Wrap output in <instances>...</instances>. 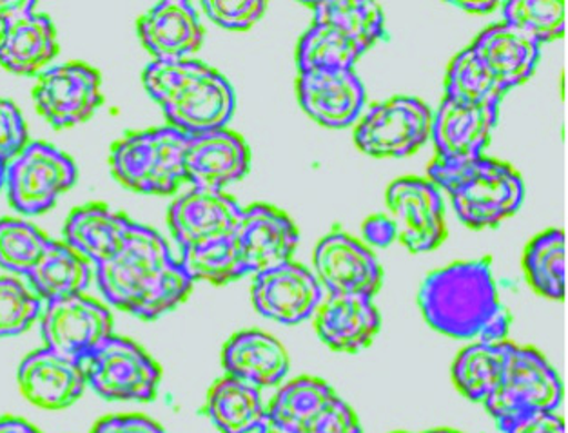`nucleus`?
<instances>
[{
	"label": "nucleus",
	"instance_id": "obj_24",
	"mask_svg": "<svg viewBox=\"0 0 568 433\" xmlns=\"http://www.w3.org/2000/svg\"><path fill=\"white\" fill-rule=\"evenodd\" d=\"M470 48L504 93L527 82L541 55V45L507 22L487 28Z\"/></svg>",
	"mask_w": 568,
	"mask_h": 433
},
{
	"label": "nucleus",
	"instance_id": "obj_37",
	"mask_svg": "<svg viewBox=\"0 0 568 433\" xmlns=\"http://www.w3.org/2000/svg\"><path fill=\"white\" fill-rule=\"evenodd\" d=\"M51 239L36 225L22 219H0V267L13 275L28 276L36 269Z\"/></svg>",
	"mask_w": 568,
	"mask_h": 433
},
{
	"label": "nucleus",
	"instance_id": "obj_28",
	"mask_svg": "<svg viewBox=\"0 0 568 433\" xmlns=\"http://www.w3.org/2000/svg\"><path fill=\"white\" fill-rule=\"evenodd\" d=\"M30 289L45 303L80 296L90 287L93 267L88 259L60 241H51L36 269L26 276Z\"/></svg>",
	"mask_w": 568,
	"mask_h": 433
},
{
	"label": "nucleus",
	"instance_id": "obj_51",
	"mask_svg": "<svg viewBox=\"0 0 568 433\" xmlns=\"http://www.w3.org/2000/svg\"><path fill=\"white\" fill-rule=\"evenodd\" d=\"M396 433H405V432H396Z\"/></svg>",
	"mask_w": 568,
	"mask_h": 433
},
{
	"label": "nucleus",
	"instance_id": "obj_27",
	"mask_svg": "<svg viewBox=\"0 0 568 433\" xmlns=\"http://www.w3.org/2000/svg\"><path fill=\"white\" fill-rule=\"evenodd\" d=\"M204 414L222 433H255L267 406L262 390L225 375L211 386Z\"/></svg>",
	"mask_w": 568,
	"mask_h": 433
},
{
	"label": "nucleus",
	"instance_id": "obj_31",
	"mask_svg": "<svg viewBox=\"0 0 568 433\" xmlns=\"http://www.w3.org/2000/svg\"><path fill=\"white\" fill-rule=\"evenodd\" d=\"M310 6L314 13L313 24H324L342 31L344 35L358 40L371 50L376 42L385 39L384 11L376 2L362 0H329Z\"/></svg>",
	"mask_w": 568,
	"mask_h": 433
},
{
	"label": "nucleus",
	"instance_id": "obj_29",
	"mask_svg": "<svg viewBox=\"0 0 568 433\" xmlns=\"http://www.w3.org/2000/svg\"><path fill=\"white\" fill-rule=\"evenodd\" d=\"M509 343H474L459 352L453 364V379L459 392L474 403L484 404L504 374Z\"/></svg>",
	"mask_w": 568,
	"mask_h": 433
},
{
	"label": "nucleus",
	"instance_id": "obj_21",
	"mask_svg": "<svg viewBox=\"0 0 568 433\" xmlns=\"http://www.w3.org/2000/svg\"><path fill=\"white\" fill-rule=\"evenodd\" d=\"M19 386L30 403L45 410L68 409L84 394V367L71 359L36 350L20 363Z\"/></svg>",
	"mask_w": 568,
	"mask_h": 433
},
{
	"label": "nucleus",
	"instance_id": "obj_13",
	"mask_svg": "<svg viewBox=\"0 0 568 433\" xmlns=\"http://www.w3.org/2000/svg\"><path fill=\"white\" fill-rule=\"evenodd\" d=\"M314 270L331 296H367L382 289L384 270L364 244L344 230H333L314 250Z\"/></svg>",
	"mask_w": 568,
	"mask_h": 433
},
{
	"label": "nucleus",
	"instance_id": "obj_32",
	"mask_svg": "<svg viewBox=\"0 0 568 433\" xmlns=\"http://www.w3.org/2000/svg\"><path fill=\"white\" fill-rule=\"evenodd\" d=\"M524 265L539 295L564 301L567 292V236L564 230H547L534 238L525 252Z\"/></svg>",
	"mask_w": 568,
	"mask_h": 433
},
{
	"label": "nucleus",
	"instance_id": "obj_7",
	"mask_svg": "<svg viewBox=\"0 0 568 433\" xmlns=\"http://www.w3.org/2000/svg\"><path fill=\"white\" fill-rule=\"evenodd\" d=\"M79 169L70 156L45 142H30L6 173L4 193L11 207L39 216L77 184Z\"/></svg>",
	"mask_w": 568,
	"mask_h": 433
},
{
	"label": "nucleus",
	"instance_id": "obj_9",
	"mask_svg": "<svg viewBox=\"0 0 568 433\" xmlns=\"http://www.w3.org/2000/svg\"><path fill=\"white\" fill-rule=\"evenodd\" d=\"M433 111L413 96H394L376 104L359 120L354 140L359 150L376 158H404L430 138Z\"/></svg>",
	"mask_w": 568,
	"mask_h": 433
},
{
	"label": "nucleus",
	"instance_id": "obj_26",
	"mask_svg": "<svg viewBox=\"0 0 568 433\" xmlns=\"http://www.w3.org/2000/svg\"><path fill=\"white\" fill-rule=\"evenodd\" d=\"M131 224L128 216L111 210L108 205H84L65 221L64 244L91 265H99L115 255Z\"/></svg>",
	"mask_w": 568,
	"mask_h": 433
},
{
	"label": "nucleus",
	"instance_id": "obj_8",
	"mask_svg": "<svg viewBox=\"0 0 568 433\" xmlns=\"http://www.w3.org/2000/svg\"><path fill=\"white\" fill-rule=\"evenodd\" d=\"M85 384L108 401L148 403L156 398L162 370L131 339L111 336L84 364Z\"/></svg>",
	"mask_w": 568,
	"mask_h": 433
},
{
	"label": "nucleus",
	"instance_id": "obj_4",
	"mask_svg": "<svg viewBox=\"0 0 568 433\" xmlns=\"http://www.w3.org/2000/svg\"><path fill=\"white\" fill-rule=\"evenodd\" d=\"M418 303L425 321L439 334L478 338L501 305L489 259L436 270L422 285Z\"/></svg>",
	"mask_w": 568,
	"mask_h": 433
},
{
	"label": "nucleus",
	"instance_id": "obj_5",
	"mask_svg": "<svg viewBox=\"0 0 568 433\" xmlns=\"http://www.w3.org/2000/svg\"><path fill=\"white\" fill-rule=\"evenodd\" d=\"M561 401L564 384L545 355L509 343L504 374L484 406L505 433L534 415L556 414Z\"/></svg>",
	"mask_w": 568,
	"mask_h": 433
},
{
	"label": "nucleus",
	"instance_id": "obj_38",
	"mask_svg": "<svg viewBox=\"0 0 568 433\" xmlns=\"http://www.w3.org/2000/svg\"><path fill=\"white\" fill-rule=\"evenodd\" d=\"M42 315V299L20 279L0 278V338L19 336Z\"/></svg>",
	"mask_w": 568,
	"mask_h": 433
},
{
	"label": "nucleus",
	"instance_id": "obj_23",
	"mask_svg": "<svg viewBox=\"0 0 568 433\" xmlns=\"http://www.w3.org/2000/svg\"><path fill=\"white\" fill-rule=\"evenodd\" d=\"M57 55L55 24L44 13L28 11L2 24L0 65L13 75H40Z\"/></svg>",
	"mask_w": 568,
	"mask_h": 433
},
{
	"label": "nucleus",
	"instance_id": "obj_16",
	"mask_svg": "<svg viewBox=\"0 0 568 433\" xmlns=\"http://www.w3.org/2000/svg\"><path fill=\"white\" fill-rule=\"evenodd\" d=\"M499 105L462 104L445 99L433 113L430 138L439 162H465L484 153L498 124Z\"/></svg>",
	"mask_w": 568,
	"mask_h": 433
},
{
	"label": "nucleus",
	"instance_id": "obj_50",
	"mask_svg": "<svg viewBox=\"0 0 568 433\" xmlns=\"http://www.w3.org/2000/svg\"><path fill=\"white\" fill-rule=\"evenodd\" d=\"M425 433H462V432H458V430L439 429V430H430V432H425Z\"/></svg>",
	"mask_w": 568,
	"mask_h": 433
},
{
	"label": "nucleus",
	"instance_id": "obj_1",
	"mask_svg": "<svg viewBox=\"0 0 568 433\" xmlns=\"http://www.w3.org/2000/svg\"><path fill=\"white\" fill-rule=\"evenodd\" d=\"M95 281L111 307L144 321L176 309L195 285L164 236L135 221L115 255L95 265Z\"/></svg>",
	"mask_w": 568,
	"mask_h": 433
},
{
	"label": "nucleus",
	"instance_id": "obj_33",
	"mask_svg": "<svg viewBox=\"0 0 568 433\" xmlns=\"http://www.w3.org/2000/svg\"><path fill=\"white\" fill-rule=\"evenodd\" d=\"M180 255L182 256L179 261L193 279V283L207 281L213 285H225L247 276L231 236L193 245L180 250Z\"/></svg>",
	"mask_w": 568,
	"mask_h": 433
},
{
	"label": "nucleus",
	"instance_id": "obj_35",
	"mask_svg": "<svg viewBox=\"0 0 568 433\" xmlns=\"http://www.w3.org/2000/svg\"><path fill=\"white\" fill-rule=\"evenodd\" d=\"M334 395H336L334 390L325 383L324 379L310 378V375L293 379L276 392L275 398L271 399L267 417L302 429L318 414L320 410L324 409L325 404L329 403Z\"/></svg>",
	"mask_w": 568,
	"mask_h": 433
},
{
	"label": "nucleus",
	"instance_id": "obj_19",
	"mask_svg": "<svg viewBox=\"0 0 568 433\" xmlns=\"http://www.w3.org/2000/svg\"><path fill=\"white\" fill-rule=\"evenodd\" d=\"M298 100L318 124L344 130L362 115L365 87L354 70L300 73Z\"/></svg>",
	"mask_w": 568,
	"mask_h": 433
},
{
	"label": "nucleus",
	"instance_id": "obj_30",
	"mask_svg": "<svg viewBox=\"0 0 568 433\" xmlns=\"http://www.w3.org/2000/svg\"><path fill=\"white\" fill-rule=\"evenodd\" d=\"M367 48L358 40L344 35L342 31L329 25L313 24L305 31L298 42L300 73H316V71H349Z\"/></svg>",
	"mask_w": 568,
	"mask_h": 433
},
{
	"label": "nucleus",
	"instance_id": "obj_46",
	"mask_svg": "<svg viewBox=\"0 0 568 433\" xmlns=\"http://www.w3.org/2000/svg\"><path fill=\"white\" fill-rule=\"evenodd\" d=\"M37 2L33 0H0V24H6L8 20L16 19L17 16L36 11Z\"/></svg>",
	"mask_w": 568,
	"mask_h": 433
},
{
	"label": "nucleus",
	"instance_id": "obj_11",
	"mask_svg": "<svg viewBox=\"0 0 568 433\" xmlns=\"http://www.w3.org/2000/svg\"><path fill=\"white\" fill-rule=\"evenodd\" d=\"M99 71L82 62H68L40 73L33 102L40 116L55 130L82 124L102 105Z\"/></svg>",
	"mask_w": 568,
	"mask_h": 433
},
{
	"label": "nucleus",
	"instance_id": "obj_47",
	"mask_svg": "<svg viewBox=\"0 0 568 433\" xmlns=\"http://www.w3.org/2000/svg\"><path fill=\"white\" fill-rule=\"evenodd\" d=\"M0 433H40L33 424L24 419L2 417L0 419Z\"/></svg>",
	"mask_w": 568,
	"mask_h": 433
},
{
	"label": "nucleus",
	"instance_id": "obj_18",
	"mask_svg": "<svg viewBox=\"0 0 568 433\" xmlns=\"http://www.w3.org/2000/svg\"><path fill=\"white\" fill-rule=\"evenodd\" d=\"M251 151L242 136L219 130L190 136L185 150V179L196 189L224 190L250 173Z\"/></svg>",
	"mask_w": 568,
	"mask_h": 433
},
{
	"label": "nucleus",
	"instance_id": "obj_34",
	"mask_svg": "<svg viewBox=\"0 0 568 433\" xmlns=\"http://www.w3.org/2000/svg\"><path fill=\"white\" fill-rule=\"evenodd\" d=\"M504 95V91L499 90L496 80L470 45L454 56L445 80V99L462 104L499 105Z\"/></svg>",
	"mask_w": 568,
	"mask_h": 433
},
{
	"label": "nucleus",
	"instance_id": "obj_10",
	"mask_svg": "<svg viewBox=\"0 0 568 433\" xmlns=\"http://www.w3.org/2000/svg\"><path fill=\"white\" fill-rule=\"evenodd\" d=\"M40 332L45 349L84 364L113 336V316L95 299L73 296L45 305L40 315Z\"/></svg>",
	"mask_w": 568,
	"mask_h": 433
},
{
	"label": "nucleus",
	"instance_id": "obj_49",
	"mask_svg": "<svg viewBox=\"0 0 568 433\" xmlns=\"http://www.w3.org/2000/svg\"><path fill=\"white\" fill-rule=\"evenodd\" d=\"M453 6H456L459 10L469 11V13L485 16V13L496 10L499 4L498 2H453Z\"/></svg>",
	"mask_w": 568,
	"mask_h": 433
},
{
	"label": "nucleus",
	"instance_id": "obj_43",
	"mask_svg": "<svg viewBox=\"0 0 568 433\" xmlns=\"http://www.w3.org/2000/svg\"><path fill=\"white\" fill-rule=\"evenodd\" d=\"M364 238L367 244L384 249V247H389L394 239L398 238V235H396V227L389 216L376 215L365 221Z\"/></svg>",
	"mask_w": 568,
	"mask_h": 433
},
{
	"label": "nucleus",
	"instance_id": "obj_3",
	"mask_svg": "<svg viewBox=\"0 0 568 433\" xmlns=\"http://www.w3.org/2000/svg\"><path fill=\"white\" fill-rule=\"evenodd\" d=\"M429 179L449 195L454 213L470 229L498 227L524 204L521 176L509 164L484 155L456 164L434 159Z\"/></svg>",
	"mask_w": 568,
	"mask_h": 433
},
{
	"label": "nucleus",
	"instance_id": "obj_14",
	"mask_svg": "<svg viewBox=\"0 0 568 433\" xmlns=\"http://www.w3.org/2000/svg\"><path fill=\"white\" fill-rule=\"evenodd\" d=\"M231 238L247 275H258L291 261L300 241L293 219L265 204L242 209Z\"/></svg>",
	"mask_w": 568,
	"mask_h": 433
},
{
	"label": "nucleus",
	"instance_id": "obj_45",
	"mask_svg": "<svg viewBox=\"0 0 568 433\" xmlns=\"http://www.w3.org/2000/svg\"><path fill=\"white\" fill-rule=\"evenodd\" d=\"M505 433H567V429L558 414H541L525 419Z\"/></svg>",
	"mask_w": 568,
	"mask_h": 433
},
{
	"label": "nucleus",
	"instance_id": "obj_22",
	"mask_svg": "<svg viewBox=\"0 0 568 433\" xmlns=\"http://www.w3.org/2000/svg\"><path fill=\"white\" fill-rule=\"evenodd\" d=\"M320 339L336 352L356 354L367 349L378 336L382 318L373 298L329 296L314 312Z\"/></svg>",
	"mask_w": 568,
	"mask_h": 433
},
{
	"label": "nucleus",
	"instance_id": "obj_12",
	"mask_svg": "<svg viewBox=\"0 0 568 433\" xmlns=\"http://www.w3.org/2000/svg\"><path fill=\"white\" fill-rule=\"evenodd\" d=\"M396 235L413 252L438 249L447 236L445 205L438 187L424 178H399L387 190Z\"/></svg>",
	"mask_w": 568,
	"mask_h": 433
},
{
	"label": "nucleus",
	"instance_id": "obj_17",
	"mask_svg": "<svg viewBox=\"0 0 568 433\" xmlns=\"http://www.w3.org/2000/svg\"><path fill=\"white\" fill-rule=\"evenodd\" d=\"M242 207L224 190L191 189L168 209V225L180 250L233 235Z\"/></svg>",
	"mask_w": 568,
	"mask_h": 433
},
{
	"label": "nucleus",
	"instance_id": "obj_15",
	"mask_svg": "<svg viewBox=\"0 0 568 433\" xmlns=\"http://www.w3.org/2000/svg\"><path fill=\"white\" fill-rule=\"evenodd\" d=\"M251 296L264 318L282 324H298L313 318L318 309L322 287L307 267L291 259L255 275Z\"/></svg>",
	"mask_w": 568,
	"mask_h": 433
},
{
	"label": "nucleus",
	"instance_id": "obj_48",
	"mask_svg": "<svg viewBox=\"0 0 568 433\" xmlns=\"http://www.w3.org/2000/svg\"><path fill=\"white\" fill-rule=\"evenodd\" d=\"M255 433H302V429H296V426H291V424L280 423V421H275V419L265 415L264 421H262V424H260Z\"/></svg>",
	"mask_w": 568,
	"mask_h": 433
},
{
	"label": "nucleus",
	"instance_id": "obj_44",
	"mask_svg": "<svg viewBox=\"0 0 568 433\" xmlns=\"http://www.w3.org/2000/svg\"><path fill=\"white\" fill-rule=\"evenodd\" d=\"M510 312L499 305V309L494 312L493 318L485 323L484 329L478 334V343L499 344L505 343L510 330Z\"/></svg>",
	"mask_w": 568,
	"mask_h": 433
},
{
	"label": "nucleus",
	"instance_id": "obj_42",
	"mask_svg": "<svg viewBox=\"0 0 568 433\" xmlns=\"http://www.w3.org/2000/svg\"><path fill=\"white\" fill-rule=\"evenodd\" d=\"M91 433H165V430L144 415H113L99 421Z\"/></svg>",
	"mask_w": 568,
	"mask_h": 433
},
{
	"label": "nucleus",
	"instance_id": "obj_41",
	"mask_svg": "<svg viewBox=\"0 0 568 433\" xmlns=\"http://www.w3.org/2000/svg\"><path fill=\"white\" fill-rule=\"evenodd\" d=\"M302 433H362V424L349 404L334 395L310 423L302 426Z\"/></svg>",
	"mask_w": 568,
	"mask_h": 433
},
{
	"label": "nucleus",
	"instance_id": "obj_25",
	"mask_svg": "<svg viewBox=\"0 0 568 433\" xmlns=\"http://www.w3.org/2000/svg\"><path fill=\"white\" fill-rule=\"evenodd\" d=\"M222 364L230 378L260 390L271 389L282 383L290 372V355L273 336L245 330L225 343Z\"/></svg>",
	"mask_w": 568,
	"mask_h": 433
},
{
	"label": "nucleus",
	"instance_id": "obj_20",
	"mask_svg": "<svg viewBox=\"0 0 568 433\" xmlns=\"http://www.w3.org/2000/svg\"><path fill=\"white\" fill-rule=\"evenodd\" d=\"M136 33L155 60H187L204 44L199 13L185 0L159 2L140 17Z\"/></svg>",
	"mask_w": 568,
	"mask_h": 433
},
{
	"label": "nucleus",
	"instance_id": "obj_2",
	"mask_svg": "<svg viewBox=\"0 0 568 433\" xmlns=\"http://www.w3.org/2000/svg\"><path fill=\"white\" fill-rule=\"evenodd\" d=\"M142 80L170 127L184 135L225 130L235 115L236 95L230 80L200 60H153Z\"/></svg>",
	"mask_w": 568,
	"mask_h": 433
},
{
	"label": "nucleus",
	"instance_id": "obj_40",
	"mask_svg": "<svg viewBox=\"0 0 568 433\" xmlns=\"http://www.w3.org/2000/svg\"><path fill=\"white\" fill-rule=\"evenodd\" d=\"M205 16L216 25L230 31L251 30L265 13V2L260 0H205Z\"/></svg>",
	"mask_w": 568,
	"mask_h": 433
},
{
	"label": "nucleus",
	"instance_id": "obj_6",
	"mask_svg": "<svg viewBox=\"0 0 568 433\" xmlns=\"http://www.w3.org/2000/svg\"><path fill=\"white\" fill-rule=\"evenodd\" d=\"M187 142L190 136L170 125L130 133L111 150L113 176L140 195H171L185 182Z\"/></svg>",
	"mask_w": 568,
	"mask_h": 433
},
{
	"label": "nucleus",
	"instance_id": "obj_39",
	"mask_svg": "<svg viewBox=\"0 0 568 433\" xmlns=\"http://www.w3.org/2000/svg\"><path fill=\"white\" fill-rule=\"evenodd\" d=\"M26 120L11 100L0 99V190L4 189L6 173L28 147Z\"/></svg>",
	"mask_w": 568,
	"mask_h": 433
},
{
	"label": "nucleus",
	"instance_id": "obj_36",
	"mask_svg": "<svg viewBox=\"0 0 568 433\" xmlns=\"http://www.w3.org/2000/svg\"><path fill=\"white\" fill-rule=\"evenodd\" d=\"M504 22L541 45L565 35L567 4L559 0H513L504 4Z\"/></svg>",
	"mask_w": 568,
	"mask_h": 433
}]
</instances>
